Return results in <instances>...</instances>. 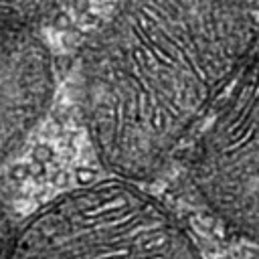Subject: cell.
Instances as JSON below:
<instances>
[{"mask_svg": "<svg viewBox=\"0 0 259 259\" xmlns=\"http://www.w3.org/2000/svg\"><path fill=\"white\" fill-rule=\"evenodd\" d=\"M221 259H233V257H221Z\"/></svg>", "mask_w": 259, "mask_h": 259, "instance_id": "cell-7", "label": "cell"}, {"mask_svg": "<svg viewBox=\"0 0 259 259\" xmlns=\"http://www.w3.org/2000/svg\"><path fill=\"white\" fill-rule=\"evenodd\" d=\"M188 180L219 221L259 241V49L227 85L200 130Z\"/></svg>", "mask_w": 259, "mask_h": 259, "instance_id": "cell-3", "label": "cell"}, {"mask_svg": "<svg viewBox=\"0 0 259 259\" xmlns=\"http://www.w3.org/2000/svg\"><path fill=\"white\" fill-rule=\"evenodd\" d=\"M12 233H14V229H12V221H10V210H8L6 198L0 192V259L4 257V251L10 243Z\"/></svg>", "mask_w": 259, "mask_h": 259, "instance_id": "cell-6", "label": "cell"}, {"mask_svg": "<svg viewBox=\"0 0 259 259\" xmlns=\"http://www.w3.org/2000/svg\"><path fill=\"white\" fill-rule=\"evenodd\" d=\"M65 0H0V24L38 30L53 18Z\"/></svg>", "mask_w": 259, "mask_h": 259, "instance_id": "cell-5", "label": "cell"}, {"mask_svg": "<svg viewBox=\"0 0 259 259\" xmlns=\"http://www.w3.org/2000/svg\"><path fill=\"white\" fill-rule=\"evenodd\" d=\"M259 42V0H123L81 59L101 164L150 180Z\"/></svg>", "mask_w": 259, "mask_h": 259, "instance_id": "cell-1", "label": "cell"}, {"mask_svg": "<svg viewBox=\"0 0 259 259\" xmlns=\"http://www.w3.org/2000/svg\"><path fill=\"white\" fill-rule=\"evenodd\" d=\"M53 87V59L36 30L0 24V164L38 123Z\"/></svg>", "mask_w": 259, "mask_h": 259, "instance_id": "cell-4", "label": "cell"}, {"mask_svg": "<svg viewBox=\"0 0 259 259\" xmlns=\"http://www.w3.org/2000/svg\"><path fill=\"white\" fill-rule=\"evenodd\" d=\"M2 259H202L182 223L123 178L73 188L14 229Z\"/></svg>", "mask_w": 259, "mask_h": 259, "instance_id": "cell-2", "label": "cell"}]
</instances>
